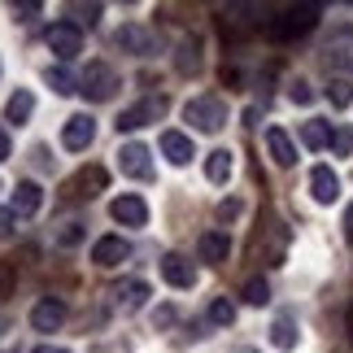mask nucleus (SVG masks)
I'll return each mask as SVG.
<instances>
[{"label": "nucleus", "instance_id": "1", "mask_svg": "<svg viewBox=\"0 0 353 353\" xmlns=\"http://www.w3.org/2000/svg\"><path fill=\"white\" fill-rule=\"evenodd\" d=\"M319 5H292V9H283L270 18V35L275 39H296V35H305V31H314V22H319Z\"/></svg>", "mask_w": 353, "mask_h": 353}, {"label": "nucleus", "instance_id": "2", "mask_svg": "<svg viewBox=\"0 0 353 353\" xmlns=\"http://www.w3.org/2000/svg\"><path fill=\"white\" fill-rule=\"evenodd\" d=\"M183 118L192 122L196 131L214 135V131H223V127H227V105H223L219 97H192V101L183 105Z\"/></svg>", "mask_w": 353, "mask_h": 353}, {"label": "nucleus", "instance_id": "3", "mask_svg": "<svg viewBox=\"0 0 353 353\" xmlns=\"http://www.w3.org/2000/svg\"><path fill=\"white\" fill-rule=\"evenodd\" d=\"M118 88H122V79H118V70L110 61H92L83 70V79H79V92H88L92 101H110Z\"/></svg>", "mask_w": 353, "mask_h": 353}, {"label": "nucleus", "instance_id": "4", "mask_svg": "<svg viewBox=\"0 0 353 353\" xmlns=\"http://www.w3.org/2000/svg\"><path fill=\"white\" fill-rule=\"evenodd\" d=\"M105 183H110V174H105L101 166H83V170H74L70 179L61 183V192L70 201H92V196L105 192Z\"/></svg>", "mask_w": 353, "mask_h": 353}, {"label": "nucleus", "instance_id": "5", "mask_svg": "<svg viewBox=\"0 0 353 353\" xmlns=\"http://www.w3.org/2000/svg\"><path fill=\"white\" fill-rule=\"evenodd\" d=\"M48 48L57 52L61 61H74L79 52H83V31H79L74 22H57V26H48Z\"/></svg>", "mask_w": 353, "mask_h": 353}, {"label": "nucleus", "instance_id": "6", "mask_svg": "<svg viewBox=\"0 0 353 353\" xmlns=\"http://www.w3.org/2000/svg\"><path fill=\"white\" fill-rule=\"evenodd\" d=\"M114 44H118L122 52H135V57H148V52H157V35L148 31V26H140V22H127V26H118Z\"/></svg>", "mask_w": 353, "mask_h": 353}, {"label": "nucleus", "instance_id": "7", "mask_svg": "<svg viewBox=\"0 0 353 353\" xmlns=\"http://www.w3.org/2000/svg\"><path fill=\"white\" fill-rule=\"evenodd\" d=\"M161 110H166V101H161V97H144V101H135L131 110H122L118 131H140V127H148V122H157Z\"/></svg>", "mask_w": 353, "mask_h": 353}, {"label": "nucleus", "instance_id": "8", "mask_svg": "<svg viewBox=\"0 0 353 353\" xmlns=\"http://www.w3.org/2000/svg\"><path fill=\"white\" fill-rule=\"evenodd\" d=\"M92 140H97V118H92V114H74V118H65V127H61V144L70 148V153H83Z\"/></svg>", "mask_w": 353, "mask_h": 353}, {"label": "nucleus", "instance_id": "9", "mask_svg": "<svg viewBox=\"0 0 353 353\" xmlns=\"http://www.w3.org/2000/svg\"><path fill=\"white\" fill-rule=\"evenodd\" d=\"M118 170L122 174H131V179H148L153 174V161H148V148L144 144H122V153H118Z\"/></svg>", "mask_w": 353, "mask_h": 353}, {"label": "nucleus", "instance_id": "10", "mask_svg": "<svg viewBox=\"0 0 353 353\" xmlns=\"http://www.w3.org/2000/svg\"><path fill=\"white\" fill-rule=\"evenodd\" d=\"M127 257H131V244L122 240V236H101L97 244H92V262L105 266V270L118 266V262H127Z\"/></svg>", "mask_w": 353, "mask_h": 353}, {"label": "nucleus", "instance_id": "11", "mask_svg": "<svg viewBox=\"0 0 353 353\" xmlns=\"http://www.w3.org/2000/svg\"><path fill=\"white\" fill-rule=\"evenodd\" d=\"M161 275H166L170 288H192V283H196V266L188 262L183 253H166V257H161Z\"/></svg>", "mask_w": 353, "mask_h": 353}, {"label": "nucleus", "instance_id": "12", "mask_svg": "<svg viewBox=\"0 0 353 353\" xmlns=\"http://www.w3.org/2000/svg\"><path fill=\"white\" fill-rule=\"evenodd\" d=\"M110 214H114V223H122V227H144L148 223V205H144V201L140 196H118L114 201V205H110Z\"/></svg>", "mask_w": 353, "mask_h": 353}, {"label": "nucleus", "instance_id": "13", "mask_svg": "<svg viewBox=\"0 0 353 353\" xmlns=\"http://www.w3.org/2000/svg\"><path fill=\"white\" fill-rule=\"evenodd\" d=\"M310 192H314L319 205H332L336 196H341V179H336L332 166H314L310 170Z\"/></svg>", "mask_w": 353, "mask_h": 353}, {"label": "nucleus", "instance_id": "14", "mask_svg": "<svg viewBox=\"0 0 353 353\" xmlns=\"http://www.w3.org/2000/svg\"><path fill=\"white\" fill-rule=\"evenodd\" d=\"M161 153H166V161H174V166H188V161L196 157L192 135H183V131H161Z\"/></svg>", "mask_w": 353, "mask_h": 353}, {"label": "nucleus", "instance_id": "15", "mask_svg": "<svg viewBox=\"0 0 353 353\" xmlns=\"http://www.w3.org/2000/svg\"><path fill=\"white\" fill-rule=\"evenodd\" d=\"M61 323H65V305L52 301V296H44V301L31 310V327H35V332H57Z\"/></svg>", "mask_w": 353, "mask_h": 353}, {"label": "nucleus", "instance_id": "16", "mask_svg": "<svg viewBox=\"0 0 353 353\" xmlns=\"http://www.w3.org/2000/svg\"><path fill=\"white\" fill-rule=\"evenodd\" d=\"M144 296H148V283L144 279H122L118 288H114V305L122 310V314H131V310L144 305Z\"/></svg>", "mask_w": 353, "mask_h": 353}, {"label": "nucleus", "instance_id": "17", "mask_svg": "<svg viewBox=\"0 0 353 353\" xmlns=\"http://www.w3.org/2000/svg\"><path fill=\"white\" fill-rule=\"evenodd\" d=\"M266 148H270V157H275V166H292V161H296V144H292V135H288V131H279V127H270V131H266Z\"/></svg>", "mask_w": 353, "mask_h": 353}, {"label": "nucleus", "instance_id": "18", "mask_svg": "<svg viewBox=\"0 0 353 353\" xmlns=\"http://www.w3.org/2000/svg\"><path fill=\"white\" fill-rule=\"evenodd\" d=\"M227 253H232V240H227V232H205V236H201V262L223 266Z\"/></svg>", "mask_w": 353, "mask_h": 353}, {"label": "nucleus", "instance_id": "19", "mask_svg": "<svg viewBox=\"0 0 353 353\" xmlns=\"http://www.w3.org/2000/svg\"><path fill=\"white\" fill-rule=\"evenodd\" d=\"M39 201H44V192H39V188L35 183H18V188H13V214H18V219H31V214L39 210Z\"/></svg>", "mask_w": 353, "mask_h": 353}, {"label": "nucleus", "instance_id": "20", "mask_svg": "<svg viewBox=\"0 0 353 353\" xmlns=\"http://www.w3.org/2000/svg\"><path fill=\"white\" fill-rule=\"evenodd\" d=\"M232 153H227V148H214V153L205 157V174H210V183H227L232 179Z\"/></svg>", "mask_w": 353, "mask_h": 353}, {"label": "nucleus", "instance_id": "21", "mask_svg": "<svg viewBox=\"0 0 353 353\" xmlns=\"http://www.w3.org/2000/svg\"><path fill=\"white\" fill-rule=\"evenodd\" d=\"M48 88L52 92H57V97H70V92H79V79L70 74V70H65V65H48Z\"/></svg>", "mask_w": 353, "mask_h": 353}, {"label": "nucleus", "instance_id": "22", "mask_svg": "<svg viewBox=\"0 0 353 353\" xmlns=\"http://www.w3.org/2000/svg\"><path fill=\"white\" fill-rule=\"evenodd\" d=\"M31 110H35V97H31V92H13L9 105H5V118L9 122H26V118H31Z\"/></svg>", "mask_w": 353, "mask_h": 353}, {"label": "nucleus", "instance_id": "23", "mask_svg": "<svg viewBox=\"0 0 353 353\" xmlns=\"http://www.w3.org/2000/svg\"><path fill=\"white\" fill-rule=\"evenodd\" d=\"M332 135H336V131L327 127V122H319V118L301 127V140H305V148H327V144H332Z\"/></svg>", "mask_w": 353, "mask_h": 353}, {"label": "nucleus", "instance_id": "24", "mask_svg": "<svg viewBox=\"0 0 353 353\" xmlns=\"http://www.w3.org/2000/svg\"><path fill=\"white\" fill-rule=\"evenodd\" d=\"M270 341H275V349H296V323L283 314L275 319V327H270Z\"/></svg>", "mask_w": 353, "mask_h": 353}, {"label": "nucleus", "instance_id": "25", "mask_svg": "<svg viewBox=\"0 0 353 353\" xmlns=\"http://www.w3.org/2000/svg\"><path fill=\"white\" fill-rule=\"evenodd\" d=\"M174 61H179L183 74H196V70H201V44H196V39H183V44H179V57H174Z\"/></svg>", "mask_w": 353, "mask_h": 353}, {"label": "nucleus", "instance_id": "26", "mask_svg": "<svg viewBox=\"0 0 353 353\" xmlns=\"http://www.w3.org/2000/svg\"><path fill=\"white\" fill-rule=\"evenodd\" d=\"M210 323H214V327H232V323H236V305L227 301V296H219V301L210 305Z\"/></svg>", "mask_w": 353, "mask_h": 353}, {"label": "nucleus", "instance_id": "27", "mask_svg": "<svg viewBox=\"0 0 353 353\" xmlns=\"http://www.w3.org/2000/svg\"><path fill=\"white\" fill-rule=\"evenodd\" d=\"M327 101L336 105V110H345V105L353 101V83H349V79H332V88H327Z\"/></svg>", "mask_w": 353, "mask_h": 353}, {"label": "nucleus", "instance_id": "28", "mask_svg": "<svg viewBox=\"0 0 353 353\" xmlns=\"http://www.w3.org/2000/svg\"><path fill=\"white\" fill-rule=\"evenodd\" d=\"M244 301H249V305H266L270 301V283L266 279H249V283H244Z\"/></svg>", "mask_w": 353, "mask_h": 353}, {"label": "nucleus", "instance_id": "29", "mask_svg": "<svg viewBox=\"0 0 353 353\" xmlns=\"http://www.w3.org/2000/svg\"><path fill=\"white\" fill-rule=\"evenodd\" d=\"M13 288H18V262H0V301L13 296Z\"/></svg>", "mask_w": 353, "mask_h": 353}, {"label": "nucleus", "instance_id": "30", "mask_svg": "<svg viewBox=\"0 0 353 353\" xmlns=\"http://www.w3.org/2000/svg\"><path fill=\"white\" fill-rule=\"evenodd\" d=\"M70 13H74V26H79V22L97 26V18H101V5H88V9H83V5H70Z\"/></svg>", "mask_w": 353, "mask_h": 353}, {"label": "nucleus", "instance_id": "31", "mask_svg": "<svg viewBox=\"0 0 353 353\" xmlns=\"http://www.w3.org/2000/svg\"><path fill=\"white\" fill-rule=\"evenodd\" d=\"M332 153H341V157L353 153V131H336L332 135Z\"/></svg>", "mask_w": 353, "mask_h": 353}, {"label": "nucleus", "instance_id": "32", "mask_svg": "<svg viewBox=\"0 0 353 353\" xmlns=\"http://www.w3.org/2000/svg\"><path fill=\"white\" fill-rule=\"evenodd\" d=\"M57 240L61 244H79V240H83V223H65L61 232H57Z\"/></svg>", "mask_w": 353, "mask_h": 353}, {"label": "nucleus", "instance_id": "33", "mask_svg": "<svg viewBox=\"0 0 353 353\" xmlns=\"http://www.w3.org/2000/svg\"><path fill=\"white\" fill-rule=\"evenodd\" d=\"M288 97H292L296 105H310V101H314V92H310V83H292V92H288Z\"/></svg>", "mask_w": 353, "mask_h": 353}, {"label": "nucleus", "instance_id": "34", "mask_svg": "<svg viewBox=\"0 0 353 353\" xmlns=\"http://www.w3.org/2000/svg\"><path fill=\"white\" fill-rule=\"evenodd\" d=\"M13 227H18V214H13V210H0V240H5Z\"/></svg>", "mask_w": 353, "mask_h": 353}, {"label": "nucleus", "instance_id": "35", "mask_svg": "<svg viewBox=\"0 0 353 353\" xmlns=\"http://www.w3.org/2000/svg\"><path fill=\"white\" fill-rule=\"evenodd\" d=\"M236 214H240V201H223V205H219V219H223V223L236 219Z\"/></svg>", "mask_w": 353, "mask_h": 353}, {"label": "nucleus", "instance_id": "36", "mask_svg": "<svg viewBox=\"0 0 353 353\" xmlns=\"http://www.w3.org/2000/svg\"><path fill=\"white\" fill-rule=\"evenodd\" d=\"M153 323H157V327H170V323H174V310H170V305H161L157 314H153Z\"/></svg>", "mask_w": 353, "mask_h": 353}, {"label": "nucleus", "instance_id": "37", "mask_svg": "<svg viewBox=\"0 0 353 353\" xmlns=\"http://www.w3.org/2000/svg\"><path fill=\"white\" fill-rule=\"evenodd\" d=\"M13 13H18V18H22V22H31V18H35V13H39V5H18V9H13Z\"/></svg>", "mask_w": 353, "mask_h": 353}, {"label": "nucleus", "instance_id": "38", "mask_svg": "<svg viewBox=\"0 0 353 353\" xmlns=\"http://www.w3.org/2000/svg\"><path fill=\"white\" fill-rule=\"evenodd\" d=\"M345 240H349V244H353V205H349V210H345Z\"/></svg>", "mask_w": 353, "mask_h": 353}, {"label": "nucleus", "instance_id": "39", "mask_svg": "<svg viewBox=\"0 0 353 353\" xmlns=\"http://www.w3.org/2000/svg\"><path fill=\"white\" fill-rule=\"evenodd\" d=\"M9 157V135H5V127H0V161Z\"/></svg>", "mask_w": 353, "mask_h": 353}, {"label": "nucleus", "instance_id": "40", "mask_svg": "<svg viewBox=\"0 0 353 353\" xmlns=\"http://www.w3.org/2000/svg\"><path fill=\"white\" fill-rule=\"evenodd\" d=\"M35 353H70V349H52V345H39Z\"/></svg>", "mask_w": 353, "mask_h": 353}, {"label": "nucleus", "instance_id": "41", "mask_svg": "<svg viewBox=\"0 0 353 353\" xmlns=\"http://www.w3.org/2000/svg\"><path fill=\"white\" fill-rule=\"evenodd\" d=\"M349 341H353V305H349Z\"/></svg>", "mask_w": 353, "mask_h": 353}, {"label": "nucleus", "instance_id": "42", "mask_svg": "<svg viewBox=\"0 0 353 353\" xmlns=\"http://www.w3.org/2000/svg\"><path fill=\"white\" fill-rule=\"evenodd\" d=\"M236 353H262V349H236Z\"/></svg>", "mask_w": 353, "mask_h": 353}, {"label": "nucleus", "instance_id": "43", "mask_svg": "<svg viewBox=\"0 0 353 353\" xmlns=\"http://www.w3.org/2000/svg\"><path fill=\"white\" fill-rule=\"evenodd\" d=\"M5 353H13V349H5Z\"/></svg>", "mask_w": 353, "mask_h": 353}]
</instances>
